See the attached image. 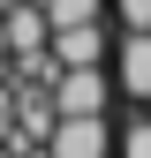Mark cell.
Masks as SVG:
<instances>
[{"mask_svg":"<svg viewBox=\"0 0 151 158\" xmlns=\"http://www.w3.org/2000/svg\"><path fill=\"white\" fill-rule=\"evenodd\" d=\"M113 151H121V158H151V121H128Z\"/></svg>","mask_w":151,"mask_h":158,"instance_id":"8992f818","label":"cell"},{"mask_svg":"<svg viewBox=\"0 0 151 158\" xmlns=\"http://www.w3.org/2000/svg\"><path fill=\"white\" fill-rule=\"evenodd\" d=\"M0 158H15V143H8V135H0Z\"/></svg>","mask_w":151,"mask_h":158,"instance_id":"30bf717a","label":"cell"},{"mask_svg":"<svg viewBox=\"0 0 151 158\" xmlns=\"http://www.w3.org/2000/svg\"><path fill=\"white\" fill-rule=\"evenodd\" d=\"M45 151L53 158H113V128H106V113H61Z\"/></svg>","mask_w":151,"mask_h":158,"instance_id":"6da1fadb","label":"cell"},{"mask_svg":"<svg viewBox=\"0 0 151 158\" xmlns=\"http://www.w3.org/2000/svg\"><path fill=\"white\" fill-rule=\"evenodd\" d=\"M113 75H121V90L136 98V106H151V30H128V38H121Z\"/></svg>","mask_w":151,"mask_h":158,"instance_id":"277c9868","label":"cell"},{"mask_svg":"<svg viewBox=\"0 0 151 158\" xmlns=\"http://www.w3.org/2000/svg\"><path fill=\"white\" fill-rule=\"evenodd\" d=\"M45 8V23L61 30V23H91V15H106V0H38Z\"/></svg>","mask_w":151,"mask_h":158,"instance_id":"5b68a950","label":"cell"},{"mask_svg":"<svg viewBox=\"0 0 151 158\" xmlns=\"http://www.w3.org/2000/svg\"><path fill=\"white\" fill-rule=\"evenodd\" d=\"M0 60H8V23H0Z\"/></svg>","mask_w":151,"mask_h":158,"instance_id":"9c48e42d","label":"cell"},{"mask_svg":"<svg viewBox=\"0 0 151 158\" xmlns=\"http://www.w3.org/2000/svg\"><path fill=\"white\" fill-rule=\"evenodd\" d=\"M113 15H121V30H151V0H113Z\"/></svg>","mask_w":151,"mask_h":158,"instance_id":"52a82bcc","label":"cell"},{"mask_svg":"<svg viewBox=\"0 0 151 158\" xmlns=\"http://www.w3.org/2000/svg\"><path fill=\"white\" fill-rule=\"evenodd\" d=\"M8 128H15V83L0 75V135H8Z\"/></svg>","mask_w":151,"mask_h":158,"instance_id":"ba28073f","label":"cell"},{"mask_svg":"<svg viewBox=\"0 0 151 158\" xmlns=\"http://www.w3.org/2000/svg\"><path fill=\"white\" fill-rule=\"evenodd\" d=\"M45 53H53L61 68H98V60H106V15H91V23H61V30L45 38Z\"/></svg>","mask_w":151,"mask_h":158,"instance_id":"3957f363","label":"cell"},{"mask_svg":"<svg viewBox=\"0 0 151 158\" xmlns=\"http://www.w3.org/2000/svg\"><path fill=\"white\" fill-rule=\"evenodd\" d=\"M45 90H53V113H106V98H113L106 90V60L98 68H61Z\"/></svg>","mask_w":151,"mask_h":158,"instance_id":"7a4b0ae2","label":"cell"}]
</instances>
